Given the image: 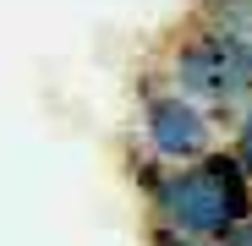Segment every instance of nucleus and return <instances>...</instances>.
Masks as SVG:
<instances>
[{
	"label": "nucleus",
	"instance_id": "obj_1",
	"mask_svg": "<svg viewBox=\"0 0 252 246\" xmlns=\"http://www.w3.org/2000/svg\"><path fill=\"white\" fill-rule=\"evenodd\" d=\"M143 202H148V224H164L192 241H220L230 224L252 214V181L220 142L192 164H164L159 181L143 191Z\"/></svg>",
	"mask_w": 252,
	"mask_h": 246
},
{
	"label": "nucleus",
	"instance_id": "obj_2",
	"mask_svg": "<svg viewBox=\"0 0 252 246\" xmlns=\"http://www.w3.org/2000/svg\"><path fill=\"white\" fill-rule=\"evenodd\" d=\"M164 82L176 93H187L192 104L214 109L220 126L252 99V44H236V38L203 27V22H187L170 50H164Z\"/></svg>",
	"mask_w": 252,
	"mask_h": 246
},
{
	"label": "nucleus",
	"instance_id": "obj_3",
	"mask_svg": "<svg viewBox=\"0 0 252 246\" xmlns=\"http://www.w3.org/2000/svg\"><path fill=\"white\" fill-rule=\"evenodd\" d=\"M137 137L159 164H192L220 148V115L176 93L170 82H148L137 93Z\"/></svg>",
	"mask_w": 252,
	"mask_h": 246
},
{
	"label": "nucleus",
	"instance_id": "obj_4",
	"mask_svg": "<svg viewBox=\"0 0 252 246\" xmlns=\"http://www.w3.org/2000/svg\"><path fill=\"white\" fill-rule=\"evenodd\" d=\"M192 22L236 38V44H252V0H197V6H192Z\"/></svg>",
	"mask_w": 252,
	"mask_h": 246
},
{
	"label": "nucleus",
	"instance_id": "obj_5",
	"mask_svg": "<svg viewBox=\"0 0 252 246\" xmlns=\"http://www.w3.org/2000/svg\"><path fill=\"white\" fill-rule=\"evenodd\" d=\"M225 126H230V142H225V148H230V159L247 170V181H252V99L225 120Z\"/></svg>",
	"mask_w": 252,
	"mask_h": 246
},
{
	"label": "nucleus",
	"instance_id": "obj_6",
	"mask_svg": "<svg viewBox=\"0 0 252 246\" xmlns=\"http://www.w3.org/2000/svg\"><path fill=\"white\" fill-rule=\"evenodd\" d=\"M148 246H214V241H192V235H176L164 224H148Z\"/></svg>",
	"mask_w": 252,
	"mask_h": 246
},
{
	"label": "nucleus",
	"instance_id": "obj_7",
	"mask_svg": "<svg viewBox=\"0 0 252 246\" xmlns=\"http://www.w3.org/2000/svg\"><path fill=\"white\" fill-rule=\"evenodd\" d=\"M214 246H252V214H247L241 224H230V230H225V235H220Z\"/></svg>",
	"mask_w": 252,
	"mask_h": 246
}]
</instances>
